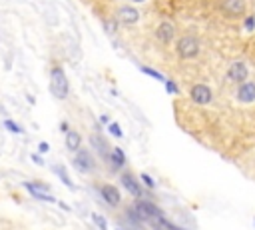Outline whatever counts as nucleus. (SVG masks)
<instances>
[{
    "instance_id": "obj_1",
    "label": "nucleus",
    "mask_w": 255,
    "mask_h": 230,
    "mask_svg": "<svg viewBox=\"0 0 255 230\" xmlns=\"http://www.w3.org/2000/svg\"><path fill=\"white\" fill-rule=\"evenodd\" d=\"M50 90L56 98H66L68 96V78L64 74V68L54 66L50 70Z\"/></svg>"
},
{
    "instance_id": "obj_2",
    "label": "nucleus",
    "mask_w": 255,
    "mask_h": 230,
    "mask_svg": "<svg viewBox=\"0 0 255 230\" xmlns=\"http://www.w3.org/2000/svg\"><path fill=\"white\" fill-rule=\"evenodd\" d=\"M136 210H138L142 222L151 220V218H154V220L164 218V212H162L154 202H149V200H138V202H136Z\"/></svg>"
},
{
    "instance_id": "obj_3",
    "label": "nucleus",
    "mask_w": 255,
    "mask_h": 230,
    "mask_svg": "<svg viewBox=\"0 0 255 230\" xmlns=\"http://www.w3.org/2000/svg\"><path fill=\"white\" fill-rule=\"evenodd\" d=\"M199 52V42L193 36H183L178 42V54L182 58H195Z\"/></svg>"
},
{
    "instance_id": "obj_4",
    "label": "nucleus",
    "mask_w": 255,
    "mask_h": 230,
    "mask_svg": "<svg viewBox=\"0 0 255 230\" xmlns=\"http://www.w3.org/2000/svg\"><path fill=\"white\" fill-rule=\"evenodd\" d=\"M74 166H76L80 172L88 174V172H92V170H94L96 162H94V158H92V154H90L88 150L80 148V150H78V154H76V158H74Z\"/></svg>"
},
{
    "instance_id": "obj_5",
    "label": "nucleus",
    "mask_w": 255,
    "mask_h": 230,
    "mask_svg": "<svg viewBox=\"0 0 255 230\" xmlns=\"http://www.w3.org/2000/svg\"><path fill=\"white\" fill-rule=\"evenodd\" d=\"M189 96L195 104H210L212 102V90L206 84H195L189 92Z\"/></svg>"
},
{
    "instance_id": "obj_6",
    "label": "nucleus",
    "mask_w": 255,
    "mask_h": 230,
    "mask_svg": "<svg viewBox=\"0 0 255 230\" xmlns=\"http://www.w3.org/2000/svg\"><path fill=\"white\" fill-rule=\"evenodd\" d=\"M221 10L235 18V16H241L245 10H247V0H223V4H221Z\"/></svg>"
},
{
    "instance_id": "obj_7",
    "label": "nucleus",
    "mask_w": 255,
    "mask_h": 230,
    "mask_svg": "<svg viewBox=\"0 0 255 230\" xmlns=\"http://www.w3.org/2000/svg\"><path fill=\"white\" fill-rule=\"evenodd\" d=\"M247 74H249V70H247V66L243 62H233L229 66V70H227V78L231 82H239V84H243L247 80Z\"/></svg>"
},
{
    "instance_id": "obj_8",
    "label": "nucleus",
    "mask_w": 255,
    "mask_h": 230,
    "mask_svg": "<svg viewBox=\"0 0 255 230\" xmlns=\"http://www.w3.org/2000/svg\"><path fill=\"white\" fill-rule=\"evenodd\" d=\"M100 192H102V196H104V200H106L110 206H118V204L122 202V196H120L118 188L112 186V184H102Z\"/></svg>"
},
{
    "instance_id": "obj_9",
    "label": "nucleus",
    "mask_w": 255,
    "mask_h": 230,
    "mask_svg": "<svg viewBox=\"0 0 255 230\" xmlns=\"http://www.w3.org/2000/svg\"><path fill=\"white\" fill-rule=\"evenodd\" d=\"M237 100L239 102H253L255 100V84L253 82H243L239 88H237Z\"/></svg>"
},
{
    "instance_id": "obj_10",
    "label": "nucleus",
    "mask_w": 255,
    "mask_h": 230,
    "mask_svg": "<svg viewBox=\"0 0 255 230\" xmlns=\"http://www.w3.org/2000/svg\"><path fill=\"white\" fill-rule=\"evenodd\" d=\"M174 34H176V28L170 22H162L158 26V30H156V36H158L160 42H172L174 40Z\"/></svg>"
},
{
    "instance_id": "obj_11",
    "label": "nucleus",
    "mask_w": 255,
    "mask_h": 230,
    "mask_svg": "<svg viewBox=\"0 0 255 230\" xmlns=\"http://www.w3.org/2000/svg\"><path fill=\"white\" fill-rule=\"evenodd\" d=\"M122 184H124V186H126V190L130 192V194H134V196H142V188H140V184L134 180V176L132 174H122Z\"/></svg>"
},
{
    "instance_id": "obj_12",
    "label": "nucleus",
    "mask_w": 255,
    "mask_h": 230,
    "mask_svg": "<svg viewBox=\"0 0 255 230\" xmlns=\"http://www.w3.org/2000/svg\"><path fill=\"white\" fill-rule=\"evenodd\" d=\"M24 186L28 188V192L36 198H40L42 194H50V186L48 184H42V182H26Z\"/></svg>"
},
{
    "instance_id": "obj_13",
    "label": "nucleus",
    "mask_w": 255,
    "mask_h": 230,
    "mask_svg": "<svg viewBox=\"0 0 255 230\" xmlns=\"http://www.w3.org/2000/svg\"><path fill=\"white\" fill-rule=\"evenodd\" d=\"M120 20H122L124 24H136V22L140 20V12H138L136 8H132V6H124V8L120 10Z\"/></svg>"
},
{
    "instance_id": "obj_14",
    "label": "nucleus",
    "mask_w": 255,
    "mask_h": 230,
    "mask_svg": "<svg viewBox=\"0 0 255 230\" xmlns=\"http://www.w3.org/2000/svg\"><path fill=\"white\" fill-rule=\"evenodd\" d=\"M80 144H82L80 132L70 130V132L66 134V148H68V150H80Z\"/></svg>"
},
{
    "instance_id": "obj_15",
    "label": "nucleus",
    "mask_w": 255,
    "mask_h": 230,
    "mask_svg": "<svg viewBox=\"0 0 255 230\" xmlns=\"http://www.w3.org/2000/svg\"><path fill=\"white\" fill-rule=\"evenodd\" d=\"M110 160L114 162V166H124L126 164V156H124V152H122V148H114L112 152H110Z\"/></svg>"
},
{
    "instance_id": "obj_16",
    "label": "nucleus",
    "mask_w": 255,
    "mask_h": 230,
    "mask_svg": "<svg viewBox=\"0 0 255 230\" xmlns=\"http://www.w3.org/2000/svg\"><path fill=\"white\" fill-rule=\"evenodd\" d=\"M92 144L98 148V152L102 154V156H110V152H108V148H106V144H104V140H102V138L100 136H92Z\"/></svg>"
},
{
    "instance_id": "obj_17",
    "label": "nucleus",
    "mask_w": 255,
    "mask_h": 230,
    "mask_svg": "<svg viewBox=\"0 0 255 230\" xmlns=\"http://www.w3.org/2000/svg\"><path fill=\"white\" fill-rule=\"evenodd\" d=\"M54 172H56V174L60 176V180H62V182L66 184V186H68V188H74V182L70 180V176H68V172H66V170H64L62 166H54Z\"/></svg>"
},
{
    "instance_id": "obj_18",
    "label": "nucleus",
    "mask_w": 255,
    "mask_h": 230,
    "mask_svg": "<svg viewBox=\"0 0 255 230\" xmlns=\"http://www.w3.org/2000/svg\"><path fill=\"white\" fill-rule=\"evenodd\" d=\"M92 218H94V224H96V226H98L100 230H108V224H106L104 216H100V214H94Z\"/></svg>"
},
{
    "instance_id": "obj_19",
    "label": "nucleus",
    "mask_w": 255,
    "mask_h": 230,
    "mask_svg": "<svg viewBox=\"0 0 255 230\" xmlns=\"http://www.w3.org/2000/svg\"><path fill=\"white\" fill-rule=\"evenodd\" d=\"M142 72H146V74H149L151 78H156V80H164V76L158 72V70H154V68H147V66H142Z\"/></svg>"
},
{
    "instance_id": "obj_20",
    "label": "nucleus",
    "mask_w": 255,
    "mask_h": 230,
    "mask_svg": "<svg viewBox=\"0 0 255 230\" xmlns=\"http://www.w3.org/2000/svg\"><path fill=\"white\" fill-rule=\"evenodd\" d=\"M4 126H6L10 132H14V134H20V132H22V128H20L18 124H14V120H4Z\"/></svg>"
},
{
    "instance_id": "obj_21",
    "label": "nucleus",
    "mask_w": 255,
    "mask_h": 230,
    "mask_svg": "<svg viewBox=\"0 0 255 230\" xmlns=\"http://www.w3.org/2000/svg\"><path fill=\"white\" fill-rule=\"evenodd\" d=\"M142 182L146 184V186H147V188H154V186H156V182H154V178H151V176H147V174H142Z\"/></svg>"
},
{
    "instance_id": "obj_22",
    "label": "nucleus",
    "mask_w": 255,
    "mask_h": 230,
    "mask_svg": "<svg viewBox=\"0 0 255 230\" xmlns=\"http://www.w3.org/2000/svg\"><path fill=\"white\" fill-rule=\"evenodd\" d=\"M110 132H112L116 138H122V128L118 126V122H112V124H110Z\"/></svg>"
},
{
    "instance_id": "obj_23",
    "label": "nucleus",
    "mask_w": 255,
    "mask_h": 230,
    "mask_svg": "<svg viewBox=\"0 0 255 230\" xmlns=\"http://www.w3.org/2000/svg\"><path fill=\"white\" fill-rule=\"evenodd\" d=\"M166 88H168V92H172V94H176V92H178V86L172 80H166Z\"/></svg>"
},
{
    "instance_id": "obj_24",
    "label": "nucleus",
    "mask_w": 255,
    "mask_h": 230,
    "mask_svg": "<svg viewBox=\"0 0 255 230\" xmlns=\"http://www.w3.org/2000/svg\"><path fill=\"white\" fill-rule=\"evenodd\" d=\"M245 28H247V30H253V28H255V20H253L251 16L245 20Z\"/></svg>"
},
{
    "instance_id": "obj_25",
    "label": "nucleus",
    "mask_w": 255,
    "mask_h": 230,
    "mask_svg": "<svg viewBox=\"0 0 255 230\" xmlns=\"http://www.w3.org/2000/svg\"><path fill=\"white\" fill-rule=\"evenodd\" d=\"M38 150H40V152H48V150H50L48 142H40V144H38Z\"/></svg>"
},
{
    "instance_id": "obj_26",
    "label": "nucleus",
    "mask_w": 255,
    "mask_h": 230,
    "mask_svg": "<svg viewBox=\"0 0 255 230\" xmlns=\"http://www.w3.org/2000/svg\"><path fill=\"white\" fill-rule=\"evenodd\" d=\"M60 130H62V132H70V124H68V122H62V124H60Z\"/></svg>"
},
{
    "instance_id": "obj_27",
    "label": "nucleus",
    "mask_w": 255,
    "mask_h": 230,
    "mask_svg": "<svg viewBox=\"0 0 255 230\" xmlns=\"http://www.w3.org/2000/svg\"><path fill=\"white\" fill-rule=\"evenodd\" d=\"M32 160H34L36 164H44V162H42V158H40V156H36V154H32Z\"/></svg>"
},
{
    "instance_id": "obj_28",
    "label": "nucleus",
    "mask_w": 255,
    "mask_h": 230,
    "mask_svg": "<svg viewBox=\"0 0 255 230\" xmlns=\"http://www.w3.org/2000/svg\"><path fill=\"white\" fill-rule=\"evenodd\" d=\"M100 120H102V122H104V124H106V122H110V118H108L106 114H102V116H100Z\"/></svg>"
},
{
    "instance_id": "obj_29",
    "label": "nucleus",
    "mask_w": 255,
    "mask_h": 230,
    "mask_svg": "<svg viewBox=\"0 0 255 230\" xmlns=\"http://www.w3.org/2000/svg\"><path fill=\"white\" fill-rule=\"evenodd\" d=\"M132 2H144V0H132Z\"/></svg>"
}]
</instances>
